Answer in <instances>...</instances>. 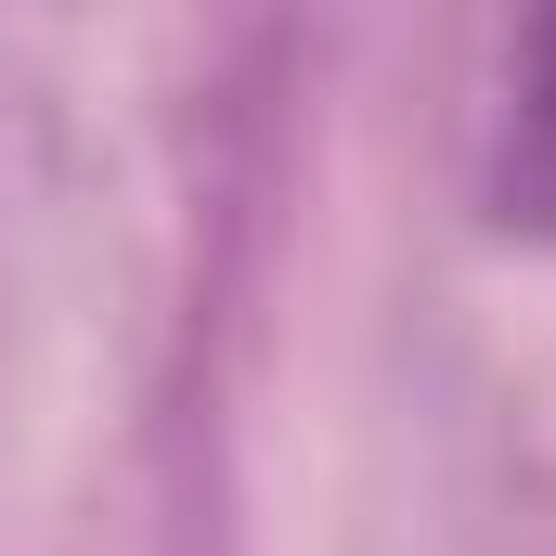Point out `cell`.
<instances>
[{"label":"cell","instance_id":"cell-1","mask_svg":"<svg viewBox=\"0 0 556 556\" xmlns=\"http://www.w3.org/2000/svg\"><path fill=\"white\" fill-rule=\"evenodd\" d=\"M440 142L492 247H556V0H440Z\"/></svg>","mask_w":556,"mask_h":556}]
</instances>
